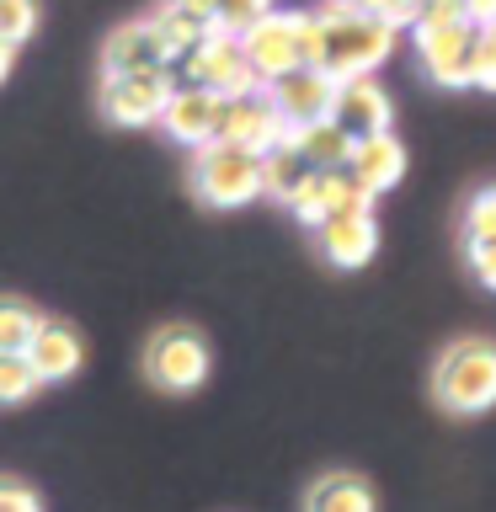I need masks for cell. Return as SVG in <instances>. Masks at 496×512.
<instances>
[{"mask_svg": "<svg viewBox=\"0 0 496 512\" xmlns=\"http://www.w3.org/2000/svg\"><path fill=\"white\" fill-rule=\"evenodd\" d=\"M395 43H400V32H390L379 16H352V11H331V6L304 16V70H320L336 86L374 75L395 54Z\"/></svg>", "mask_w": 496, "mask_h": 512, "instance_id": "6da1fadb", "label": "cell"}, {"mask_svg": "<svg viewBox=\"0 0 496 512\" xmlns=\"http://www.w3.org/2000/svg\"><path fill=\"white\" fill-rule=\"evenodd\" d=\"M432 400L448 416H486L496 406V342L454 336L432 363Z\"/></svg>", "mask_w": 496, "mask_h": 512, "instance_id": "7a4b0ae2", "label": "cell"}, {"mask_svg": "<svg viewBox=\"0 0 496 512\" xmlns=\"http://www.w3.org/2000/svg\"><path fill=\"white\" fill-rule=\"evenodd\" d=\"M171 86H192V91H214L219 102H235V96H251V91H267L262 80L251 75L246 54H240V38H230V32H208V38L192 48L187 59L171 64Z\"/></svg>", "mask_w": 496, "mask_h": 512, "instance_id": "3957f363", "label": "cell"}, {"mask_svg": "<svg viewBox=\"0 0 496 512\" xmlns=\"http://www.w3.org/2000/svg\"><path fill=\"white\" fill-rule=\"evenodd\" d=\"M187 182L208 208H246L251 198H262V160L214 139L208 150L192 155Z\"/></svg>", "mask_w": 496, "mask_h": 512, "instance_id": "277c9868", "label": "cell"}, {"mask_svg": "<svg viewBox=\"0 0 496 512\" xmlns=\"http://www.w3.org/2000/svg\"><path fill=\"white\" fill-rule=\"evenodd\" d=\"M411 48L432 86H443V91L475 86V22H416Z\"/></svg>", "mask_w": 496, "mask_h": 512, "instance_id": "5b68a950", "label": "cell"}, {"mask_svg": "<svg viewBox=\"0 0 496 512\" xmlns=\"http://www.w3.org/2000/svg\"><path fill=\"white\" fill-rule=\"evenodd\" d=\"M304 16L310 11H272L240 38V54H246L251 75L262 80V86L304 70Z\"/></svg>", "mask_w": 496, "mask_h": 512, "instance_id": "8992f818", "label": "cell"}, {"mask_svg": "<svg viewBox=\"0 0 496 512\" xmlns=\"http://www.w3.org/2000/svg\"><path fill=\"white\" fill-rule=\"evenodd\" d=\"M144 374H150L160 390H171V395L198 390V384L208 379V342H203V331L160 326L150 336V347H144Z\"/></svg>", "mask_w": 496, "mask_h": 512, "instance_id": "52a82bcc", "label": "cell"}, {"mask_svg": "<svg viewBox=\"0 0 496 512\" xmlns=\"http://www.w3.org/2000/svg\"><path fill=\"white\" fill-rule=\"evenodd\" d=\"M171 75L166 70H150V75H107L102 80V118L107 123H160V112L171 102Z\"/></svg>", "mask_w": 496, "mask_h": 512, "instance_id": "ba28073f", "label": "cell"}, {"mask_svg": "<svg viewBox=\"0 0 496 512\" xmlns=\"http://www.w3.org/2000/svg\"><path fill=\"white\" fill-rule=\"evenodd\" d=\"M331 123L358 144V139H374V134H390L395 123V102L390 91L379 86L374 75H358V80H342L331 96Z\"/></svg>", "mask_w": 496, "mask_h": 512, "instance_id": "9c48e42d", "label": "cell"}, {"mask_svg": "<svg viewBox=\"0 0 496 512\" xmlns=\"http://www.w3.org/2000/svg\"><path fill=\"white\" fill-rule=\"evenodd\" d=\"M288 208H294L299 224L320 230V224L336 219V214H374V198H368L347 171H310V182L294 192V203H288Z\"/></svg>", "mask_w": 496, "mask_h": 512, "instance_id": "30bf717a", "label": "cell"}, {"mask_svg": "<svg viewBox=\"0 0 496 512\" xmlns=\"http://www.w3.org/2000/svg\"><path fill=\"white\" fill-rule=\"evenodd\" d=\"M288 139L283 118L272 112L267 91H251V96H235V102H224V123H219V144H235V150H246L262 160L267 150H278Z\"/></svg>", "mask_w": 496, "mask_h": 512, "instance_id": "8fae6325", "label": "cell"}, {"mask_svg": "<svg viewBox=\"0 0 496 512\" xmlns=\"http://www.w3.org/2000/svg\"><path fill=\"white\" fill-rule=\"evenodd\" d=\"M219 123H224V102L214 91H192V86H176L166 112H160V128H166L176 144H187L192 155L219 139Z\"/></svg>", "mask_w": 496, "mask_h": 512, "instance_id": "7c38bea8", "label": "cell"}, {"mask_svg": "<svg viewBox=\"0 0 496 512\" xmlns=\"http://www.w3.org/2000/svg\"><path fill=\"white\" fill-rule=\"evenodd\" d=\"M331 96H336V80H326L320 70H294V75H283V80L267 86V102L283 118V128L326 123L331 118Z\"/></svg>", "mask_w": 496, "mask_h": 512, "instance_id": "4fadbf2b", "label": "cell"}, {"mask_svg": "<svg viewBox=\"0 0 496 512\" xmlns=\"http://www.w3.org/2000/svg\"><path fill=\"white\" fill-rule=\"evenodd\" d=\"M315 246L331 267H342V272L368 267L374 251H379V224H374V214H336L315 230Z\"/></svg>", "mask_w": 496, "mask_h": 512, "instance_id": "5bb4252c", "label": "cell"}, {"mask_svg": "<svg viewBox=\"0 0 496 512\" xmlns=\"http://www.w3.org/2000/svg\"><path fill=\"white\" fill-rule=\"evenodd\" d=\"M347 176L368 192V198L400 187V182H406V144H400L395 134L358 139V144H352V160H347Z\"/></svg>", "mask_w": 496, "mask_h": 512, "instance_id": "9a60e30c", "label": "cell"}, {"mask_svg": "<svg viewBox=\"0 0 496 512\" xmlns=\"http://www.w3.org/2000/svg\"><path fill=\"white\" fill-rule=\"evenodd\" d=\"M102 70L107 75H150V70H166V48H160L155 27L150 22H123L107 38V48H102Z\"/></svg>", "mask_w": 496, "mask_h": 512, "instance_id": "2e32d148", "label": "cell"}, {"mask_svg": "<svg viewBox=\"0 0 496 512\" xmlns=\"http://www.w3.org/2000/svg\"><path fill=\"white\" fill-rule=\"evenodd\" d=\"M27 363L38 368V379H70L80 363H86V342H80V331L70 320H43L38 336H32L27 347Z\"/></svg>", "mask_w": 496, "mask_h": 512, "instance_id": "e0dca14e", "label": "cell"}, {"mask_svg": "<svg viewBox=\"0 0 496 512\" xmlns=\"http://www.w3.org/2000/svg\"><path fill=\"white\" fill-rule=\"evenodd\" d=\"M304 512H379V496L358 470H326L304 491Z\"/></svg>", "mask_w": 496, "mask_h": 512, "instance_id": "ac0fdd59", "label": "cell"}, {"mask_svg": "<svg viewBox=\"0 0 496 512\" xmlns=\"http://www.w3.org/2000/svg\"><path fill=\"white\" fill-rule=\"evenodd\" d=\"M288 144L304 155V166H310V171H347V160H352V139H347L331 118H326V123L288 128Z\"/></svg>", "mask_w": 496, "mask_h": 512, "instance_id": "d6986e66", "label": "cell"}, {"mask_svg": "<svg viewBox=\"0 0 496 512\" xmlns=\"http://www.w3.org/2000/svg\"><path fill=\"white\" fill-rule=\"evenodd\" d=\"M150 27H155V38H160V48H166V70L176 59H187L192 48H198L208 32V22H198V16H187V11H176V6H160L155 16H150Z\"/></svg>", "mask_w": 496, "mask_h": 512, "instance_id": "ffe728a7", "label": "cell"}, {"mask_svg": "<svg viewBox=\"0 0 496 512\" xmlns=\"http://www.w3.org/2000/svg\"><path fill=\"white\" fill-rule=\"evenodd\" d=\"M310 182V166H304V155L294 150V144H278V150H267L262 155V192L267 198H278V203H294V192Z\"/></svg>", "mask_w": 496, "mask_h": 512, "instance_id": "44dd1931", "label": "cell"}, {"mask_svg": "<svg viewBox=\"0 0 496 512\" xmlns=\"http://www.w3.org/2000/svg\"><path fill=\"white\" fill-rule=\"evenodd\" d=\"M43 315L32 310L27 299H6L0 294V352H27L32 336H38Z\"/></svg>", "mask_w": 496, "mask_h": 512, "instance_id": "7402d4cb", "label": "cell"}, {"mask_svg": "<svg viewBox=\"0 0 496 512\" xmlns=\"http://www.w3.org/2000/svg\"><path fill=\"white\" fill-rule=\"evenodd\" d=\"M38 368L27 363V352H0V406H22L38 390Z\"/></svg>", "mask_w": 496, "mask_h": 512, "instance_id": "603a6c76", "label": "cell"}, {"mask_svg": "<svg viewBox=\"0 0 496 512\" xmlns=\"http://www.w3.org/2000/svg\"><path fill=\"white\" fill-rule=\"evenodd\" d=\"M496 240V182L470 192L464 203V246H491Z\"/></svg>", "mask_w": 496, "mask_h": 512, "instance_id": "cb8c5ba5", "label": "cell"}, {"mask_svg": "<svg viewBox=\"0 0 496 512\" xmlns=\"http://www.w3.org/2000/svg\"><path fill=\"white\" fill-rule=\"evenodd\" d=\"M272 11H278L272 0H214V27L230 32V38H246V32Z\"/></svg>", "mask_w": 496, "mask_h": 512, "instance_id": "d4e9b609", "label": "cell"}, {"mask_svg": "<svg viewBox=\"0 0 496 512\" xmlns=\"http://www.w3.org/2000/svg\"><path fill=\"white\" fill-rule=\"evenodd\" d=\"M32 27H38V0H0V38L11 48L32 38Z\"/></svg>", "mask_w": 496, "mask_h": 512, "instance_id": "484cf974", "label": "cell"}, {"mask_svg": "<svg viewBox=\"0 0 496 512\" xmlns=\"http://www.w3.org/2000/svg\"><path fill=\"white\" fill-rule=\"evenodd\" d=\"M475 86L496 91V22L475 27Z\"/></svg>", "mask_w": 496, "mask_h": 512, "instance_id": "4316f807", "label": "cell"}, {"mask_svg": "<svg viewBox=\"0 0 496 512\" xmlns=\"http://www.w3.org/2000/svg\"><path fill=\"white\" fill-rule=\"evenodd\" d=\"M422 6H427V0H374V16L390 32H406V27L422 22Z\"/></svg>", "mask_w": 496, "mask_h": 512, "instance_id": "83f0119b", "label": "cell"}, {"mask_svg": "<svg viewBox=\"0 0 496 512\" xmlns=\"http://www.w3.org/2000/svg\"><path fill=\"white\" fill-rule=\"evenodd\" d=\"M0 512H43V502H38V491H32L27 480L0 475Z\"/></svg>", "mask_w": 496, "mask_h": 512, "instance_id": "f1b7e54d", "label": "cell"}, {"mask_svg": "<svg viewBox=\"0 0 496 512\" xmlns=\"http://www.w3.org/2000/svg\"><path fill=\"white\" fill-rule=\"evenodd\" d=\"M464 267L475 272V283L496 288V240H491V246H464Z\"/></svg>", "mask_w": 496, "mask_h": 512, "instance_id": "f546056e", "label": "cell"}, {"mask_svg": "<svg viewBox=\"0 0 496 512\" xmlns=\"http://www.w3.org/2000/svg\"><path fill=\"white\" fill-rule=\"evenodd\" d=\"M422 22H470V0H427Z\"/></svg>", "mask_w": 496, "mask_h": 512, "instance_id": "4dcf8cb0", "label": "cell"}, {"mask_svg": "<svg viewBox=\"0 0 496 512\" xmlns=\"http://www.w3.org/2000/svg\"><path fill=\"white\" fill-rule=\"evenodd\" d=\"M166 6H176V11H187V16H198V22L214 27V0H166Z\"/></svg>", "mask_w": 496, "mask_h": 512, "instance_id": "1f68e13d", "label": "cell"}, {"mask_svg": "<svg viewBox=\"0 0 496 512\" xmlns=\"http://www.w3.org/2000/svg\"><path fill=\"white\" fill-rule=\"evenodd\" d=\"M470 22L475 27H491L496 22V0H470Z\"/></svg>", "mask_w": 496, "mask_h": 512, "instance_id": "d6a6232c", "label": "cell"}, {"mask_svg": "<svg viewBox=\"0 0 496 512\" xmlns=\"http://www.w3.org/2000/svg\"><path fill=\"white\" fill-rule=\"evenodd\" d=\"M331 11H352V16H374V0H326Z\"/></svg>", "mask_w": 496, "mask_h": 512, "instance_id": "836d02e7", "label": "cell"}, {"mask_svg": "<svg viewBox=\"0 0 496 512\" xmlns=\"http://www.w3.org/2000/svg\"><path fill=\"white\" fill-rule=\"evenodd\" d=\"M11 59H16V48H11L6 38H0V80H6V75H11Z\"/></svg>", "mask_w": 496, "mask_h": 512, "instance_id": "e575fe53", "label": "cell"}]
</instances>
